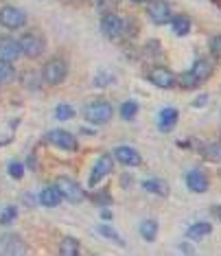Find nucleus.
I'll return each instance as SVG.
<instances>
[{
    "label": "nucleus",
    "mask_w": 221,
    "mask_h": 256,
    "mask_svg": "<svg viewBox=\"0 0 221 256\" xmlns=\"http://www.w3.org/2000/svg\"><path fill=\"white\" fill-rule=\"evenodd\" d=\"M9 176L16 178V180H20L22 176H24V166H22L20 162H11V164H9Z\"/></svg>",
    "instance_id": "obj_31"
},
{
    "label": "nucleus",
    "mask_w": 221,
    "mask_h": 256,
    "mask_svg": "<svg viewBox=\"0 0 221 256\" xmlns=\"http://www.w3.org/2000/svg\"><path fill=\"white\" fill-rule=\"evenodd\" d=\"M98 234H103V236H108V238H112V241H116V243H120V246H125V241L118 236V232H114L110 226H98Z\"/></svg>",
    "instance_id": "obj_27"
},
{
    "label": "nucleus",
    "mask_w": 221,
    "mask_h": 256,
    "mask_svg": "<svg viewBox=\"0 0 221 256\" xmlns=\"http://www.w3.org/2000/svg\"><path fill=\"white\" fill-rule=\"evenodd\" d=\"M134 2H147V0H134Z\"/></svg>",
    "instance_id": "obj_36"
},
{
    "label": "nucleus",
    "mask_w": 221,
    "mask_h": 256,
    "mask_svg": "<svg viewBox=\"0 0 221 256\" xmlns=\"http://www.w3.org/2000/svg\"><path fill=\"white\" fill-rule=\"evenodd\" d=\"M147 16H149V20L154 22V24H168L173 18V14H171V4L166 2V0H151V2L147 4Z\"/></svg>",
    "instance_id": "obj_5"
},
{
    "label": "nucleus",
    "mask_w": 221,
    "mask_h": 256,
    "mask_svg": "<svg viewBox=\"0 0 221 256\" xmlns=\"http://www.w3.org/2000/svg\"><path fill=\"white\" fill-rule=\"evenodd\" d=\"M217 217H219V221H221V206L217 208Z\"/></svg>",
    "instance_id": "obj_35"
},
{
    "label": "nucleus",
    "mask_w": 221,
    "mask_h": 256,
    "mask_svg": "<svg viewBox=\"0 0 221 256\" xmlns=\"http://www.w3.org/2000/svg\"><path fill=\"white\" fill-rule=\"evenodd\" d=\"M22 55V46L18 40L14 38H0V60H7V62H16Z\"/></svg>",
    "instance_id": "obj_12"
},
{
    "label": "nucleus",
    "mask_w": 221,
    "mask_h": 256,
    "mask_svg": "<svg viewBox=\"0 0 221 256\" xmlns=\"http://www.w3.org/2000/svg\"><path fill=\"white\" fill-rule=\"evenodd\" d=\"M190 26H193V24H190L188 16H180L178 14V16H173V18H171V28H173V33H176L178 38H186V36H188Z\"/></svg>",
    "instance_id": "obj_18"
},
{
    "label": "nucleus",
    "mask_w": 221,
    "mask_h": 256,
    "mask_svg": "<svg viewBox=\"0 0 221 256\" xmlns=\"http://www.w3.org/2000/svg\"><path fill=\"white\" fill-rule=\"evenodd\" d=\"M210 232H212V226L208 224V221H197V224H193L186 230V236H188L190 241H200V238L210 234Z\"/></svg>",
    "instance_id": "obj_19"
},
{
    "label": "nucleus",
    "mask_w": 221,
    "mask_h": 256,
    "mask_svg": "<svg viewBox=\"0 0 221 256\" xmlns=\"http://www.w3.org/2000/svg\"><path fill=\"white\" fill-rule=\"evenodd\" d=\"M147 79H149L154 86L162 88V90H168L171 86H176V74L168 70V68H164V66H154V68H151V70L147 72Z\"/></svg>",
    "instance_id": "obj_10"
},
{
    "label": "nucleus",
    "mask_w": 221,
    "mask_h": 256,
    "mask_svg": "<svg viewBox=\"0 0 221 256\" xmlns=\"http://www.w3.org/2000/svg\"><path fill=\"white\" fill-rule=\"evenodd\" d=\"M16 217H18V210H16L14 206H7V208H4V212H2V217H0V221H2L4 226H9Z\"/></svg>",
    "instance_id": "obj_30"
},
{
    "label": "nucleus",
    "mask_w": 221,
    "mask_h": 256,
    "mask_svg": "<svg viewBox=\"0 0 221 256\" xmlns=\"http://www.w3.org/2000/svg\"><path fill=\"white\" fill-rule=\"evenodd\" d=\"M204 106H208V94H200L193 103V108H204Z\"/></svg>",
    "instance_id": "obj_33"
},
{
    "label": "nucleus",
    "mask_w": 221,
    "mask_h": 256,
    "mask_svg": "<svg viewBox=\"0 0 221 256\" xmlns=\"http://www.w3.org/2000/svg\"><path fill=\"white\" fill-rule=\"evenodd\" d=\"M138 230H140V236L144 238V241H147V243H154V241H156V236H158V221H154V219H144Z\"/></svg>",
    "instance_id": "obj_21"
},
{
    "label": "nucleus",
    "mask_w": 221,
    "mask_h": 256,
    "mask_svg": "<svg viewBox=\"0 0 221 256\" xmlns=\"http://www.w3.org/2000/svg\"><path fill=\"white\" fill-rule=\"evenodd\" d=\"M184 182L188 186V190H193V193H206L210 182H208V176L200 168H190L188 173L184 176Z\"/></svg>",
    "instance_id": "obj_11"
},
{
    "label": "nucleus",
    "mask_w": 221,
    "mask_h": 256,
    "mask_svg": "<svg viewBox=\"0 0 221 256\" xmlns=\"http://www.w3.org/2000/svg\"><path fill=\"white\" fill-rule=\"evenodd\" d=\"M178 118H180V112L176 108H162L160 114H158V130L164 132V134L173 132L178 125Z\"/></svg>",
    "instance_id": "obj_15"
},
{
    "label": "nucleus",
    "mask_w": 221,
    "mask_h": 256,
    "mask_svg": "<svg viewBox=\"0 0 221 256\" xmlns=\"http://www.w3.org/2000/svg\"><path fill=\"white\" fill-rule=\"evenodd\" d=\"M202 158L208 162H221V142H210L202 147Z\"/></svg>",
    "instance_id": "obj_22"
},
{
    "label": "nucleus",
    "mask_w": 221,
    "mask_h": 256,
    "mask_svg": "<svg viewBox=\"0 0 221 256\" xmlns=\"http://www.w3.org/2000/svg\"><path fill=\"white\" fill-rule=\"evenodd\" d=\"M114 168V162H112V156H101L94 166H92V173H90V180H88V186H96L101 184V180H106Z\"/></svg>",
    "instance_id": "obj_8"
},
{
    "label": "nucleus",
    "mask_w": 221,
    "mask_h": 256,
    "mask_svg": "<svg viewBox=\"0 0 221 256\" xmlns=\"http://www.w3.org/2000/svg\"><path fill=\"white\" fill-rule=\"evenodd\" d=\"M20 46H22V55L31 57V60L40 57V55L44 53V48H46L44 40L40 38L38 33H26V36L20 40Z\"/></svg>",
    "instance_id": "obj_9"
},
{
    "label": "nucleus",
    "mask_w": 221,
    "mask_h": 256,
    "mask_svg": "<svg viewBox=\"0 0 221 256\" xmlns=\"http://www.w3.org/2000/svg\"><path fill=\"white\" fill-rule=\"evenodd\" d=\"M44 140L55 144V147H60V149H64V151H77V147H79L77 138H74L70 132H66V130H50L44 136Z\"/></svg>",
    "instance_id": "obj_6"
},
{
    "label": "nucleus",
    "mask_w": 221,
    "mask_h": 256,
    "mask_svg": "<svg viewBox=\"0 0 221 256\" xmlns=\"http://www.w3.org/2000/svg\"><path fill=\"white\" fill-rule=\"evenodd\" d=\"M11 77H14V68H11V64L7 60H0V84L9 81Z\"/></svg>",
    "instance_id": "obj_28"
},
{
    "label": "nucleus",
    "mask_w": 221,
    "mask_h": 256,
    "mask_svg": "<svg viewBox=\"0 0 221 256\" xmlns=\"http://www.w3.org/2000/svg\"><path fill=\"white\" fill-rule=\"evenodd\" d=\"M190 72L195 74V79L200 81V84H206L214 72V64H212V60H206V57H197L193 68H190Z\"/></svg>",
    "instance_id": "obj_14"
},
{
    "label": "nucleus",
    "mask_w": 221,
    "mask_h": 256,
    "mask_svg": "<svg viewBox=\"0 0 221 256\" xmlns=\"http://www.w3.org/2000/svg\"><path fill=\"white\" fill-rule=\"evenodd\" d=\"M24 252V243L18 234H2L0 236V254H22Z\"/></svg>",
    "instance_id": "obj_16"
},
{
    "label": "nucleus",
    "mask_w": 221,
    "mask_h": 256,
    "mask_svg": "<svg viewBox=\"0 0 221 256\" xmlns=\"http://www.w3.org/2000/svg\"><path fill=\"white\" fill-rule=\"evenodd\" d=\"M114 158L125 166H138L140 164V154H138L134 147H130V144H120V147H116Z\"/></svg>",
    "instance_id": "obj_13"
},
{
    "label": "nucleus",
    "mask_w": 221,
    "mask_h": 256,
    "mask_svg": "<svg viewBox=\"0 0 221 256\" xmlns=\"http://www.w3.org/2000/svg\"><path fill=\"white\" fill-rule=\"evenodd\" d=\"M130 24L132 22L120 18L118 14H106L101 18V31H103V36L110 40H120V38L130 36V33H134V31H130Z\"/></svg>",
    "instance_id": "obj_1"
},
{
    "label": "nucleus",
    "mask_w": 221,
    "mask_h": 256,
    "mask_svg": "<svg viewBox=\"0 0 221 256\" xmlns=\"http://www.w3.org/2000/svg\"><path fill=\"white\" fill-rule=\"evenodd\" d=\"M142 188L151 195H158V197H166L168 195V186L164 180H144L142 182Z\"/></svg>",
    "instance_id": "obj_20"
},
{
    "label": "nucleus",
    "mask_w": 221,
    "mask_h": 256,
    "mask_svg": "<svg viewBox=\"0 0 221 256\" xmlns=\"http://www.w3.org/2000/svg\"><path fill=\"white\" fill-rule=\"evenodd\" d=\"M60 254L64 256H77L79 254V241L72 236H64L62 246H60Z\"/></svg>",
    "instance_id": "obj_23"
},
{
    "label": "nucleus",
    "mask_w": 221,
    "mask_h": 256,
    "mask_svg": "<svg viewBox=\"0 0 221 256\" xmlns=\"http://www.w3.org/2000/svg\"><path fill=\"white\" fill-rule=\"evenodd\" d=\"M72 116H74L72 106H66V103H62V106L55 108V118L57 120H70Z\"/></svg>",
    "instance_id": "obj_26"
},
{
    "label": "nucleus",
    "mask_w": 221,
    "mask_h": 256,
    "mask_svg": "<svg viewBox=\"0 0 221 256\" xmlns=\"http://www.w3.org/2000/svg\"><path fill=\"white\" fill-rule=\"evenodd\" d=\"M84 118L92 125H106V123H110V118H112V106H110L108 101H101V98L90 101L88 106L84 108Z\"/></svg>",
    "instance_id": "obj_3"
},
{
    "label": "nucleus",
    "mask_w": 221,
    "mask_h": 256,
    "mask_svg": "<svg viewBox=\"0 0 221 256\" xmlns=\"http://www.w3.org/2000/svg\"><path fill=\"white\" fill-rule=\"evenodd\" d=\"M0 24L9 31H18L26 24V14L20 7H14V4H7V7L0 9Z\"/></svg>",
    "instance_id": "obj_4"
},
{
    "label": "nucleus",
    "mask_w": 221,
    "mask_h": 256,
    "mask_svg": "<svg viewBox=\"0 0 221 256\" xmlns=\"http://www.w3.org/2000/svg\"><path fill=\"white\" fill-rule=\"evenodd\" d=\"M68 74V64L64 57H50L42 66V79L48 86H60Z\"/></svg>",
    "instance_id": "obj_2"
},
{
    "label": "nucleus",
    "mask_w": 221,
    "mask_h": 256,
    "mask_svg": "<svg viewBox=\"0 0 221 256\" xmlns=\"http://www.w3.org/2000/svg\"><path fill=\"white\" fill-rule=\"evenodd\" d=\"M208 48H210V55L214 60H221V36H212L208 42Z\"/></svg>",
    "instance_id": "obj_29"
},
{
    "label": "nucleus",
    "mask_w": 221,
    "mask_h": 256,
    "mask_svg": "<svg viewBox=\"0 0 221 256\" xmlns=\"http://www.w3.org/2000/svg\"><path fill=\"white\" fill-rule=\"evenodd\" d=\"M112 81H114V74L112 72H101V74H96L94 86H110Z\"/></svg>",
    "instance_id": "obj_32"
},
{
    "label": "nucleus",
    "mask_w": 221,
    "mask_h": 256,
    "mask_svg": "<svg viewBox=\"0 0 221 256\" xmlns=\"http://www.w3.org/2000/svg\"><path fill=\"white\" fill-rule=\"evenodd\" d=\"M138 110H140V106H138L136 101H125L123 106H120V110H118V112H120V116H123L125 120H132L134 116L138 114Z\"/></svg>",
    "instance_id": "obj_25"
},
{
    "label": "nucleus",
    "mask_w": 221,
    "mask_h": 256,
    "mask_svg": "<svg viewBox=\"0 0 221 256\" xmlns=\"http://www.w3.org/2000/svg\"><path fill=\"white\" fill-rule=\"evenodd\" d=\"M62 202V193L57 186H46V188H42V193H40V204L46 208H55L60 206Z\"/></svg>",
    "instance_id": "obj_17"
},
{
    "label": "nucleus",
    "mask_w": 221,
    "mask_h": 256,
    "mask_svg": "<svg viewBox=\"0 0 221 256\" xmlns=\"http://www.w3.org/2000/svg\"><path fill=\"white\" fill-rule=\"evenodd\" d=\"M176 81H178V84H180V88H184V90H195V88H200V81H197L195 79V74L193 72H182V74H178V77H176Z\"/></svg>",
    "instance_id": "obj_24"
},
{
    "label": "nucleus",
    "mask_w": 221,
    "mask_h": 256,
    "mask_svg": "<svg viewBox=\"0 0 221 256\" xmlns=\"http://www.w3.org/2000/svg\"><path fill=\"white\" fill-rule=\"evenodd\" d=\"M101 214H103V219H110V217H112V212H110V210H103Z\"/></svg>",
    "instance_id": "obj_34"
},
{
    "label": "nucleus",
    "mask_w": 221,
    "mask_h": 256,
    "mask_svg": "<svg viewBox=\"0 0 221 256\" xmlns=\"http://www.w3.org/2000/svg\"><path fill=\"white\" fill-rule=\"evenodd\" d=\"M55 186L60 188L62 197H66V200H68V202H72V204H79V202L86 197L84 188H81V186L74 182V180H70V178H57Z\"/></svg>",
    "instance_id": "obj_7"
}]
</instances>
